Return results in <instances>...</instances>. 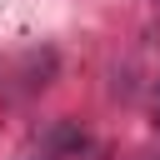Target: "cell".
Masks as SVG:
<instances>
[]
</instances>
